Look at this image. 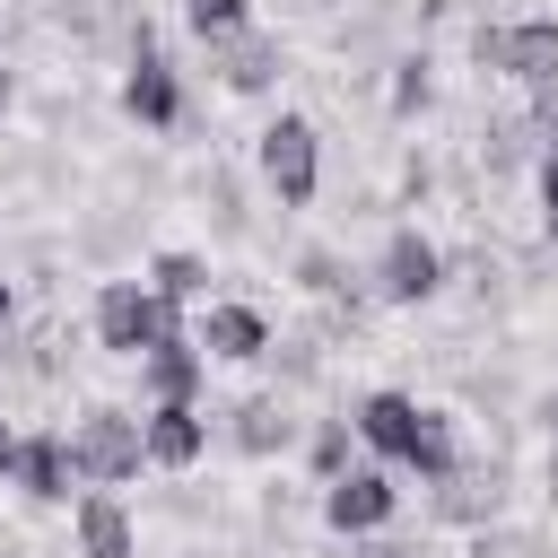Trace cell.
<instances>
[{
  "instance_id": "obj_1",
  "label": "cell",
  "mask_w": 558,
  "mask_h": 558,
  "mask_svg": "<svg viewBox=\"0 0 558 558\" xmlns=\"http://www.w3.org/2000/svg\"><path fill=\"white\" fill-rule=\"evenodd\" d=\"M357 436L392 462H410L418 480H453V418L445 410H418L410 392H366L357 401Z\"/></svg>"
},
{
  "instance_id": "obj_2",
  "label": "cell",
  "mask_w": 558,
  "mask_h": 558,
  "mask_svg": "<svg viewBox=\"0 0 558 558\" xmlns=\"http://www.w3.org/2000/svg\"><path fill=\"white\" fill-rule=\"evenodd\" d=\"M174 331V305L157 296V288H140V279H113L105 296H96V340L113 349V357H140V349H157Z\"/></svg>"
},
{
  "instance_id": "obj_3",
  "label": "cell",
  "mask_w": 558,
  "mask_h": 558,
  "mask_svg": "<svg viewBox=\"0 0 558 558\" xmlns=\"http://www.w3.org/2000/svg\"><path fill=\"white\" fill-rule=\"evenodd\" d=\"M262 183H270L288 209L314 201V183H323V140H314L305 113H279V122L262 131Z\"/></svg>"
},
{
  "instance_id": "obj_4",
  "label": "cell",
  "mask_w": 558,
  "mask_h": 558,
  "mask_svg": "<svg viewBox=\"0 0 558 558\" xmlns=\"http://www.w3.org/2000/svg\"><path fill=\"white\" fill-rule=\"evenodd\" d=\"M70 462H78V480H131L140 462H148V445H140V418L131 410H87L78 427H70Z\"/></svg>"
},
{
  "instance_id": "obj_5",
  "label": "cell",
  "mask_w": 558,
  "mask_h": 558,
  "mask_svg": "<svg viewBox=\"0 0 558 558\" xmlns=\"http://www.w3.org/2000/svg\"><path fill=\"white\" fill-rule=\"evenodd\" d=\"M488 70H514L523 87H558V17H523V26H488L480 35Z\"/></svg>"
},
{
  "instance_id": "obj_6",
  "label": "cell",
  "mask_w": 558,
  "mask_h": 558,
  "mask_svg": "<svg viewBox=\"0 0 558 558\" xmlns=\"http://www.w3.org/2000/svg\"><path fill=\"white\" fill-rule=\"evenodd\" d=\"M375 288H384L392 305H418V296H436V288H445V253H436L418 227H401V235L384 244V262H375Z\"/></svg>"
},
{
  "instance_id": "obj_7",
  "label": "cell",
  "mask_w": 558,
  "mask_h": 558,
  "mask_svg": "<svg viewBox=\"0 0 558 558\" xmlns=\"http://www.w3.org/2000/svg\"><path fill=\"white\" fill-rule=\"evenodd\" d=\"M122 113L131 122H148V131H166L174 113H183V87H174V70H166V52L140 35V52H131V78H122Z\"/></svg>"
},
{
  "instance_id": "obj_8",
  "label": "cell",
  "mask_w": 558,
  "mask_h": 558,
  "mask_svg": "<svg viewBox=\"0 0 558 558\" xmlns=\"http://www.w3.org/2000/svg\"><path fill=\"white\" fill-rule=\"evenodd\" d=\"M392 480L384 471H340L331 488H323V523L331 532H375V523H392Z\"/></svg>"
},
{
  "instance_id": "obj_9",
  "label": "cell",
  "mask_w": 558,
  "mask_h": 558,
  "mask_svg": "<svg viewBox=\"0 0 558 558\" xmlns=\"http://www.w3.org/2000/svg\"><path fill=\"white\" fill-rule=\"evenodd\" d=\"M140 445H148V462H166V471H183V462H201V445H209V427H201V410H192V401H157V410L140 418Z\"/></svg>"
},
{
  "instance_id": "obj_10",
  "label": "cell",
  "mask_w": 558,
  "mask_h": 558,
  "mask_svg": "<svg viewBox=\"0 0 558 558\" xmlns=\"http://www.w3.org/2000/svg\"><path fill=\"white\" fill-rule=\"evenodd\" d=\"M9 480H17L26 497L61 506V497H70V480H78V462H70V436H17V462H9Z\"/></svg>"
},
{
  "instance_id": "obj_11",
  "label": "cell",
  "mask_w": 558,
  "mask_h": 558,
  "mask_svg": "<svg viewBox=\"0 0 558 558\" xmlns=\"http://www.w3.org/2000/svg\"><path fill=\"white\" fill-rule=\"evenodd\" d=\"M209 52H218V78H227V87H244V96L279 78V44H270V35H253V26L209 35Z\"/></svg>"
},
{
  "instance_id": "obj_12",
  "label": "cell",
  "mask_w": 558,
  "mask_h": 558,
  "mask_svg": "<svg viewBox=\"0 0 558 558\" xmlns=\"http://www.w3.org/2000/svg\"><path fill=\"white\" fill-rule=\"evenodd\" d=\"M140 366H148L157 401H192L201 392V340H183V331H166L157 349H140Z\"/></svg>"
},
{
  "instance_id": "obj_13",
  "label": "cell",
  "mask_w": 558,
  "mask_h": 558,
  "mask_svg": "<svg viewBox=\"0 0 558 558\" xmlns=\"http://www.w3.org/2000/svg\"><path fill=\"white\" fill-rule=\"evenodd\" d=\"M201 349H209V357H262V349H270V323H262L253 305H209Z\"/></svg>"
},
{
  "instance_id": "obj_14",
  "label": "cell",
  "mask_w": 558,
  "mask_h": 558,
  "mask_svg": "<svg viewBox=\"0 0 558 558\" xmlns=\"http://www.w3.org/2000/svg\"><path fill=\"white\" fill-rule=\"evenodd\" d=\"M78 549L87 558H131V514H122V497H78Z\"/></svg>"
},
{
  "instance_id": "obj_15",
  "label": "cell",
  "mask_w": 558,
  "mask_h": 558,
  "mask_svg": "<svg viewBox=\"0 0 558 558\" xmlns=\"http://www.w3.org/2000/svg\"><path fill=\"white\" fill-rule=\"evenodd\" d=\"M148 288H157L166 305H192V296L209 288V262H201V253H157V270H148Z\"/></svg>"
},
{
  "instance_id": "obj_16",
  "label": "cell",
  "mask_w": 558,
  "mask_h": 558,
  "mask_svg": "<svg viewBox=\"0 0 558 558\" xmlns=\"http://www.w3.org/2000/svg\"><path fill=\"white\" fill-rule=\"evenodd\" d=\"M235 445H244V453H270V445H288V418H279V401H244V410H235Z\"/></svg>"
},
{
  "instance_id": "obj_17",
  "label": "cell",
  "mask_w": 558,
  "mask_h": 558,
  "mask_svg": "<svg viewBox=\"0 0 558 558\" xmlns=\"http://www.w3.org/2000/svg\"><path fill=\"white\" fill-rule=\"evenodd\" d=\"M314 471H323V480L349 471V418H323V427H314Z\"/></svg>"
},
{
  "instance_id": "obj_18",
  "label": "cell",
  "mask_w": 558,
  "mask_h": 558,
  "mask_svg": "<svg viewBox=\"0 0 558 558\" xmlns=\"http://www.w3.org/2000/svg\"><path fill=\"white\" fill-rule=\"evenodd\" d=\"M244 9H253V0H183V17L201 26V44H209V35H227V26H244Z\"/></svg>"
},
{
  "instance_id": "obj_19",
  "label": "cell",
  "mask_w": 558,
  "mask_h": 558,
  "mask_svg": "<svg viewBox=\"0 0 558 558\" xmlns=\"http://www.w3.org/2000/svg\"><path fill=\"white\" fill-rule=\"evenodd\" d=\"M418 105H427V61L410 52V61H401V78H392V113H418Z\"/></svg>"
},
{
  "instance_id": "obj_20",
  "label": "cell",
  "mask_w": 558,
  "mask_h": 558,
  "mask_svg": "<svg viewBox=\"0 0 558 558\" xmlns=\"http://www.w3.org/2000/svg\"><path fill=\"white\" fill-rule=\"evenodd\" d=\"M541 209H549V227H558V140H549V157H541Z\"/></svg>"
},
{
  "instance_id": "obj_21",
  "label": "cell",
  "mask_w": 558,
  "mask_h": 558,
  "mask_svg": "<svg viewBox=\"0 0 558 558\" xmlns=\"http://www.w3.org/2000/svg\"><path fill=\"white\" fill-rule=\"evenodd\" d=\"M9 462H17V427L0 418V480H9Z\"/></svg>"
},
{
  "instance_id": "obj_22",
  "label": "cell",
  "mask_w": 558,
  "mask_h": 558,
  "mask_svg": "<svg viewBox=\"0 0 558 558\" xmlns=\"http://www.w3.org/2000/svg\"><path fill=\"white\" fill-rule=\"evenodd\" d=\"M9 105H17V87H9V70H0V122H9Z\"/></svg>"
},
{
  "instance_id": "obj_23",
  "label": "cell",
  "mask_w": 558,
  "mask_h": 558,
  "mask_svg": "<svg viewBox=\"0 0 558 558\" xmlns=\"http://www.w3.org/2000/svg\"><path fill=\"white\" fill-rule=\"evenodd\" d=\"M0 323H9V279H0Z\"/></svg>"
},
{
  "instance_id": "obj_24",
  "label": "cell",
  "mask_w": 558,
  "mask_h": 558,
  "mask_svg": "<svg viewBox=\"0 0 558 558\" xmlns=\"http://www.w3.org/2000/svg\"><path fill=\"white\" fill-rule=\"evenodd\" d=\"M366 558H410V549H366Z\"/></svg>"
}]
</instances>
